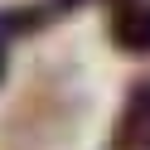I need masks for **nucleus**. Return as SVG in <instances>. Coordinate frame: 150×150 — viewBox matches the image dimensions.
<instances>
[{"instance_id":"1","label":"nucleus","mask_w":150,"mask_h":150,"mask_svg":"<svg viewBox=\"0 0 150 150\" xmlns=\"http://www.w3.org/2000/svg\"><path fill=\"white\" fill-rule=\"evenodd\" d=\"M111 150H150V78L131 82L111 126Z\"/></svg>"},{"instance_id":"2","label":"nucleus","mask_w":150,"mask_h":150,"mask_svg":"<svg viewBox=\"0 0 150 150\" xmlns=\"http://www.w3.org/2000/svg\"><path fill=\"white\" fill-rule=\"evenodd\" d=\"M107 39L121 53H150V0H116L107 20Z\"/></svg>"},{"instance_id":"3","label":"nucleus","mask_w":150,"mask_h":150,"mask_svg":"<svg viewBox=\"0 0 150 150\" xmlns=\"http://www.w3.org/2000/svg\"><path fill=\"white\" fill-rule=\"evenodd\" d=\"M53 20H58V10H53L49 0H44V5H10V10H0V44L29 39V34L49 29Z\"/></svg>"},{"instance_id":"4","label":"nucleus","mask_w":150,"mask_h":150,"mask_svg":"<svg viewBox=\"0 0 150 150\" xmlns=\"http://www.w3.org/2000/svg\"><path fill=\"white\" fill-rule=\"evenodd\" d=\"M49 5H53L58 15H68V10H78V5H87V0H49Z\"/></svg>"},{"instance_id":"5","label":"nucleus","mask_w":150,"mask_h":150,"mask_svg":"<svg viewBox=\"0 0 150 150\" xmlns=\"http://www.w3.org/2000/svg\"><path fill=\"white\" fill-rule=\"evenodd\" d=\"M0 82H5V44H0Z\"/></svg>"},{"instance_id":"6","label":"nucleus","mask_w":150,"mask_h":150,"mask_svg":"<svg viewBox=\"0 0 150 150\" xmlns=\"http://www.w3.org/2000/svg\"><path fill=\"white\" fill-rule=\"evenodd\" d=\"M107 5H116V0H107Z\"/></svg>"}]
</instances>
